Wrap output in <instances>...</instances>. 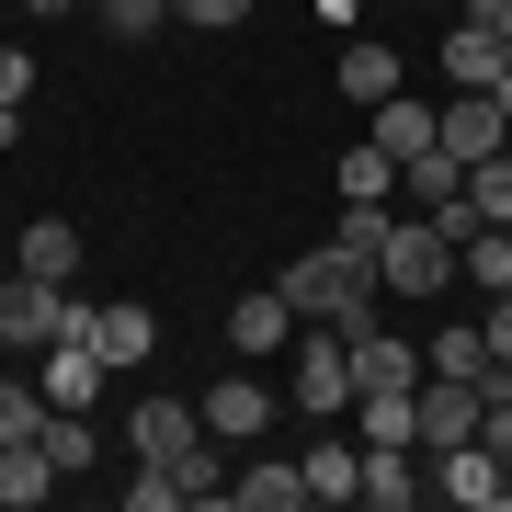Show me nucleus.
Segmentation results:
<instances>
[{
	"label": "nucleus",
	"mask_w": 512,
	"mask_h": 512,
	"mask_svg": "<svg viewBox=\"0 0 512 512\" xmlns=\"http://www.w3.org/2000/svg\"><path fill=\"white\" fill-rule=\"evenodd\" d=\"M490 433V399H478V376H433L421 387V456H444V444H478Z\"/></svg>",
	"instance_id": "nucleus-6"
},
{
	"label": "nucleus",
	"mask_w": 512,
	"mask_h": 512,
	"mask_svg": "<svg viewBox=\"0 0 512 512\" xmlns=\"http://www.w3.org/2000/svg\"><path fill=\"white\" fill-rule=\"evenodd\" d=\"M92 353H103L114 376H137L148 353H160V319H148L137 296H114V308H92Z\"/></svg>",
	"instance_id": "nucleus-9"
},
{
	"label": "nucleus",
	"mask_w": 512,
	"mask_h": 512,
	"mask_svg": "<svg viewBox=\"0 0 512 512\" xmlns=\"http://www.w3.org/2000/svg\"><path fill=\"white\" fill-rule=\"evenodd\" d=\"M126 444H137V467H171L183 444H205V410H183V399H137Z\"/></svg>",
	"instance_id": "nucleus-12"
},
{
	"label": "nucleus",
	"mask_w": 512,
	"mask_h": 512,
	"mask_svg": "<svg viewBox=\"0 0 512 512\" xmlns=\"http://www.w3.org/2000/svg\"><path fill=\"white\" fill-rule=\"evenodd\" d=\"M456 274H467L478 296H512V228H478L467 251H456Z\"/></svg>",
	"instance_id": "nucleus-23"
},
{
	"label": "nucleus",
	"mask_w": 512,
	"mask_h": 512,
	"mask_svg": "<svg viewBox=\"0 0 512 512\" xmlns=\"http://www.w3.org/2000/svg\"><path fill=\"white\" fill-rule=\"evenodd\" d=\"M57 478H69V467L46 456V433H23V444H0V501H12V512H35V501L57 490Z\"/></svg>",
	"instance_id": "nucleus-16"
},
{
	"label": "nucleus",
	"mask_w": 512,
	"mask_h": 512,
	"mask_svg": "<svg viewBox=\"0 0 512 512\" xmlns=\"http://www.w3.org/2000/svg\"><path fill=\"white\" fill-rule=\"evenodd\" d=\"M444 148H456V160H490V148H512V114L490 92H456L444 103Z\"/></svg>",
	"instance_id": "nucleus-14"
},
{
	"label": "nucleus",
	"mask_w": 512,
	"mask_h": 512,
	"mask_svg": "<svg viewBox=\"0 0 512 512\" xmlns=\"http://www.w3.org/2000/svg\"><path fill=\"white\" fill-rule=\"evenodd\" d=\"M171 23H251V0H171Z\"/></svg>",
	"instance_id": "nucleus-33"
},
{
	"label": "nucleus",
	"mask_w": 512,
	"mask_h": 512,
	"mask_svg": "<svg viewBox=\"0 0 512 512\" xmlns=\"http://www.w3.org/2000/svg\"><path fill=\"white\" fill-rule=\"evenodd\" d=\"M376 285H387V296H433V285H456V239H444L433 217H387V239H376Z\"/></svg>",
	"instance_id": "nucleus-2"
},
{
	"label": "nucleus",
	"mask_w": 512,
	"mask_h": 512,
	"mask_svg": "<svg viewBox=\"0 0 512 512\" xmlns=\"http://www.w3.org/2000/svg\"><path fill=\"white\" fill-rule=\"evenodd\" d=\"M296 410H319V421L353 410V342L330 319H296Z\"/></svg>",
	"instance_id": "nucleus-3"
},
{
	"label": "nucleus",
	"mask_w": 512,
	"mask_h": 512,
	"mask_svg": "<svg viewBox=\"0 0 512 512\" xmlns=\"http://www.w3.org/2000/svg\"><path fill=\"white\" fill-rule=\"evenodd\" d=\"M467 205H478V228H512V148L467 160Z\"/></svg>",
	"instance_id": "nucleus-24"
},
{
	"label": "nucleus",
	"mask_w": 512,
	"mask_h": 512,
	"mask_svg": "<svg viewBox=\"0 0 512 512\" xmlns=\"http://www.w3.org/2000/svg\"><path fill=\"white\" fill-rule=\"evenodd\" d=\"M23 103H35V57L0 46V114H23Z\"/></svg>",
	"instance_id": "nucleus-31"
},
{
	"label": "nucleus",
	"mask_w": 512,
	"mask_h": 512,
	"mask_svg": "<svg viewBox=\"0 0 512 512\" xmlns=\"http://www.w3.org/2000/svg\"><path fill=\"white\" fill-rule=\"evenodd\" d=\"M433 490L467 501V512H501L512 501V456H501L490 433H478V444H444V456H433Z\"/></svg>",
	"instance_id": "nucleus-5"
},
{
	"label": "nucleus",
	"mask_w": 512,
	"mask_h": 512,
	"mask_svg": "<svg viewBox=\"0 0 512 512\" xmlns=\"http://www.w3.org/2000/svg\"><path fill=\"white\" fill-rule=\"evenodd\" d=\"M365 114H376V126H365V137L387 148V160H421V148H433V137H444V114H421L410 92H387V103H365Z\"/></svg>",
	"instance_id": "nucleus-18"
},
{
	"label": "nucleus",
	"mask_w": 512,
	"mask_h": 512,
	"mask_svg": "<svg viewBox=\"0 0 512 512\" xmlns=\"http://www.w3.org/2000/svg\"><path fill=\"white\" fill-rule=\"evenodd\" d=\"M444 80H456V92H490L501 80V35L490 23H456V35H444Z\"/></svg>",
	"instance_id": "nucleus-20"
},
{
	"label": "nucleus",
	"mask_w": 512,
	"mask_h": 512,
	"mask_svg": "<svg viewBox=\"0 0 512 512\" xmlns=\"http://www.w3.org/2000/svg\"><path fill=\"white\" fill-rule=\"evenodd\" d=\"M92 12H103V35H160L171 0H92Z\"/></svg>",
	"instance_id": "nucleus-28"
},
{
	"label": "nucleus",
	"mask_w": 512,
	"mask_h": 512,
	"mask_svg": "<svg viewBox=\"0 0 512 512\" xmlns=\"http://www.w3.org/2000/svg\"><path fill=\"white\" fill-rule=\"evenodd\" d=\"M57 330H69V285H46V274L12 262V274H0V342H12V353H46Z\"/></svg>",
	"instance_id": "nucleus-4"
},
{
	"label": "nucleus",
	"mask_w": 512,
	"mask_h": 512,
	"mask_svg": "<svg viewBox=\"0 0 512 512\" xmlns=\"http://www.w3.org/2000/svg\"><path fill=\"white\" fill-rule=\"evenodd\" d=\"M46 456L69 467V478L92 467V456H103V433H92V410H46Z\"/></svg>",
	"instance_id": "nucleus-26"
},
{
	"label": "nucleus",
	"mask_w": 512,
	"mask_h": 512,
	"mask_svg": "<svg viewBox=\"0 0 512 512\" xmlns=\"http://www.w3.org/2000/svg\"><path fill=\"white\" fill-rule=\"evenodd\" d=\"M12 262H23V274H46V285H69V274H80V228H69V217H35Z\"/></svg>",
	"instance_id": "nucleus-21"
},
{
	"label": "nucleus",
	"mask_w": 512,
	"mask_h": 512,
	"mask_svg": "<svg viewBox=\"0 0 512 512\" xmlns=\"http://www.w3.org/2000/svg\"><path fill=\"white\" fill-rule=\"evenodd\" d=\"M353 444H421V387H353Z\"/></svg>",
	"instance_id": "nucleus-11"
},
{
	"label": "nucleus",
	"mask_w": 512,
	"mask_h": 512,
	"mask_svg": "<svg viewBox=\"0 0 512 512\" xmlns=\"http://www.w3.org/2000/svg\"><path fill=\"white\" fill-rule=\"evenodd\" d=\"M35 387H46V410H92L103 387H114V365H103L92 342H46V376Z\"/></svg>",
	"instance_id": "nucleus-10"
},
{
	"label": "nucleus",
	"mask_w": 512,
	"mask_h": 512,
	"mask_svg": "<svg viewBox=\"0 0 512 512\" xmlns=\"http://www.w3.org/2000/svg\"><path fill=\"white\" fill-rule=\"evenodd\" d=\"M478 330H490V365H512V296H490V319H478Z\"/></svg>",
	"instance_id": "nucleus-34"
},
{
	"label": "nucleus",
	"mask_w": 512,
	"mask_h": 512,
	"mask_svg": "<svg viewBox=\"0 0 512 512\" xmlns=\"http://www.w3.org/2000/svg\"><path fill=\"white\" fill-rule=\"evenodd\" d=\"M228 342H239V365H262V353H296V308H285V285L239 296V308H228Z\"/></svg>",
	"instance_id": "nucleus-8"
},
{
	"label": "nucleus",
	"mask_w": 512,
	"mask_h": 512,
	"mask_svg": "<svg viewBox=\"0 0 512 512\" xmlns=\"http://www.w3.org/2000/svg\"><path fill=\"white\" fill-rule=\"evenodd\" d=\"M262 421H274V387H251V376H228V387H205V433H217V444H251Z\"/></svg>",
	"instance_id": "nucleus-15"
},
{
	"label": "nucleus",
	"mask_w": 512,
	"mask_h": 512,
	"mask_svg": "<svg viewBox=\"0 0 512 512\" xmlns=\"http://www.w3.org/2000/svg\"><path fill=\"white\" fill-rule=\"evenodd\" d=\"M0 353H12V342H0Z\"/></svg>",
	"instance_id": "nucleus-36"
},
{
	"label": "nucleus",
	"mask_w": 512,
	"mask_h": 512,
	"mask_svg": "<svg viewBox=\"0 0 512 512\" xmlns=\"http://www.w3.org/2000/svg\"><path fill=\"white\" fill-rule=\"evenodd\" d=\"M23 12H46V23H57V12H80V0H23Z\"/></svg>",
	"instance_id": "nucleus-35"
},
{
	"label": "nucleus",
	"mask_w": 512,
	"mask_h": 512,
	"mask_svg": "<svg viewBox=\"0 0 512 512\" xmlns=\"http://www.w3.org/2000/svg\"><path fill=\"white\" fill-rule=\"evenodd\" d=\"M365 501L376 512H410L421 501V444H365Z\"/></svg>",
	"instance_id": "nucleus-19"
},
{
	"label": "nucleus",
	"mask_w": 512,
	"mask_h": 512,
	"mask_svg": "<svg viewBox=\"0 0 512 512\" xmlns=\"http://www.w3.org/2000/svg\"><path fill=\"white\" fill-rule=\"evenodd\" d=\"M353 387H421V353L399 342V330H353Z\"/></svg>",
	"instance_id": "nucleus-17"
},
{
	"label": "nucleus",
	"mask_w": 512,
	"mask_h": 512,
	"mask_svg": "<svg viewBox=\"0 0 512 512\" xmlns=\"http://www.w3.org/2000/svg\"><path fill=\"white\" fill-rule=\"evenodd\" d=\"M433 376H490V330H433Z\"/></svg>",
	"instance_id": "nucleus-27"
},
{
	"label": "nucleus",
	"mask_w": 512,
	"mask_h": 512,
	"mask_svg": "<svg viewBox=\"0 0 512 512\" xmlns=\"http://www.w3.org/2000/svg\"><path fill=\"white\" fill-rule=\"evenodd\" d=\"M330 239H342V251H365V262H376V239H387V205H342V228H330Z\"/></svg>",
	"instance_id": "nucleus-30"
},
{
	"label": "nucleus",
	"mask_w": 512,
	"mask_h": 512,
	"mask_svg": "<svg viewBox=\"0 0 512 512\" xmlns=\"http://www.w3.org/2000/svg\"><path fill=\"white\" fill-rule=\"evenodd\" d=\"M399 92V57L387 46H342V103H387Z\"/></svg>",
	"instance_id": "nucleus-25"
},
{
	"label": "nucleus",
	"mask_w": 512,
	"mask_h": 512,
	"mask_svg": "<svg viewBox=\"0 0 512 512\" xmlns=\"http://www.w3.org/2000/svg\"><path fill=\"white\" fill-rule=\"evenodd\" d=\"M296 467H308V512H342V501H365V444H353V433H319Z\"/></svg>",
	"instance_id": "nucleus-7"
},
{
	"label": "nucleus",
	"mask_w": 512,
	"mask_h": 512,
	"mask_svg": "<svg viewBox=\"0 0 512 512\" xmlns=\"http://www.w3.org/2000/svg\"><path fill=\"white\" fill-rule=\"evenodd\" d=\"M228 501L239 512H308V467H296V456H251L228 478Z\"/></svg>",
	"instance_id": "nucleus-13"
},
{
	"label": "nucleus",
	"mask_w": 512,
	"mask_h": 512,
	"mask_svg": "<svg viewBox=\"0 0 512 512\" xmlns=\"http://www.w3.org/2000/svg\"><path fill=\"white\" fill-rule=\"evenodd\" d=\"M399 194V160H387V148L365 137V148H342V205H387Z\"/></svg>",
	"instance_id": "nucleus-22"
},
{
	"label": "nucleus",
	"mask_w": 512,
	"mask_h": 512,
	"mask_svg": "<svg viewBox=\"0 0 512 512\" xmlns=\"http://www.w3.org/2000/svg\"><path fill=\"white\" fill-rule=\"evenodd\" d=\"M171 501H183V490H171V467H137V478H126V512H171Z\"/></svg>",
	"instance_id": "nucleus-32"
},
{
	"label": "nucleus",
	"mask_w": 512,
	"mask_h": 512,
	"mask_svg": "<svg viewBox=\"0 0 512 512\" xmlns=\"http://www.w3.org/2000/svg\"><path fill=\"white\" fill-rule=\"evenodd\" d=\"M23 433H46V387H0V444H23Z\"/></svg>",
	"instance_id": "nucleus-29"
},
{
	"label": "nucleus",
	"mask_w": 512,
	"mask_h": 512,
	"mask_svg": "<svg viewBox=\"0 0 512 512\" xmlns=\"http://www.w3.org/2000/svg\"><path fill=\"white\" fill-rule=\"evenodd\" d=\"M274 285H285V308H296V319H330L342 342H353V330H376V296H387V285H376V262H365V251H342V239H330V251H296Z\"/></svg>",
	"instance_id": "nucleus-1"
}]
</instances>
